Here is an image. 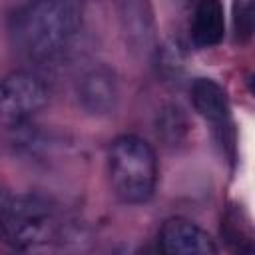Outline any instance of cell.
Returning a JSON list of instances; mask_svg holds the SVG:
<instances>
[{
  "label": "cell",
  "instance_id": "cell-8",
  "mask_svg": "<svg viewBox=\"0 0 255 255\" xmlns=\"http://www.w3.org/2000/svg\"><path fill=\"white\" fill-rule=\"evenodd\" d=\"M225 34V14L219 0H197L191 22V40L199 48L217 46Z\"/></svg>",
  "mask_w": 255,
  "mask_h": 255
},
{
  "label": "cell",
  "instance_id": "cell-3",
  "mask_svg": "<svg viewBox=\"0 0 255 255\" xmlns=\"http://www.w3.org/2000/svg\"><path fill=\"white\" fill-rule=\"evenodd\" d=\"M6 243L16 249H34L48 243L58 229L52 203L38 193L10 197L0 221Z\"/></svg>",
  "mask_w": 255,
  "mask_h": 255
},
{
  "label": "cell",
  "instance_id": "cell-6",
  "mask_svg": "<svg viewBox=\"0 0 255 255\" xmlns=\"http://www.w3.org/2000/svg\"><path fill=\"white\" fill-rule=\"evenodd\" d=\"M159 249L165 255H215L217 245L211 235L185 217L163 221L157 233Z\"/></svg>",
  "mask_w": 255,
  "mask_h": 255
},
{
  "label": "cell",
  "instance_id": "cell-2",
  "mask_svg": "<svg viewBox=\"0 0 255 255\" xmlns=\"http://www.w3.org/2000/svg\"><path fill=\"white\" fill-rule=\"evenodd\" d=\"M108 177L122 203L137 205L151 199L157 185V157L153 147L137 135H122L108 149Z\"/></svg>",
  "mask_w": 255,
  "mask_h": 255
},
{
  "label": "cell",
  "instance_id": "cell-5",
  "mask_svg": "<svg viewBox=\"0 0 255 255\" xmlns=\"http://www.w3.org/2000/svg\"><path fill=\"white\" fill-rule=\"evenodd\" d=\"M128 50L143 60L155 52V20L149 0H114Z\"/></svg>",
  "mask_w": 255,
  "mask_h": 255
},
{
  "label": "cell",
  "instance_id": "cell-11",
  "mask_svg": "<svg viewBox=\"0 0 255 255\" xmlns=\"http://www.w3.org/2000/svg\"><path fill=\"white\" fill-rule=\"evenodd\" d=\"M231 18H233L235 38L241 44L249 42L255 28V0H233Z\"/></svg>",
  "mask_w": 255,
  "mask_h": 255
},
{
  "label": "cell",
  "instance_id": "cell-1",
  "mask_svg": "<svg viewBox=\"0 0 255 255\" xmlns=\"http://www.w3.org/2000/svg\"><path fill=\"white\" fill-rule=\"evenodd\" d=\"M20 48L44 62L60 54L82 24V0H32L16 14Z\"/></svg>",
  "mask_w": 255,
  "mask_h": 255
},
{
  "label": "cell",
  "instance_id": "cell-7",
  "mask_svg": "<svg viewBox=\"0 0 255 255\" xmlns=\"http://www.w3.org/2000/svg\"><path fill=\"white\" fill-rule=\"evenodd\" d=\"M120 98L118 80L112 68L100 64L90 68L78 82L80 106L90 116H108L116 110Z\"/></svg>",
  "mask_w": 255,
  "mask_h": 255
},
{
  "label": "cell",
  "instance_id": "cell-12",
  "mask_svg": "<svg viewBox=\"0 0 255 255\" xmlns=\"http://www.w3.org/2000/svg\"><path fill=\"white\" fill-rule=\"evenodd\" d=\"M8 203H10V195H8L4 189H0V221H2V217H4V211H6Z\"/></svg>",
  "mask_w": 255,
  "mask_h": 255
},
{
  "label": "cell",
  "instance_id": "cell-4",
  "mask_svg": "<svg viewBox=\"0 0 255 255\" xmlns=\"http://www.w3.org/2000/svg\"><path fill=\"white\" fill-rule=\"evenodd\" d=\"M48 104L46 84L32 72H12L0 80V124L22 128Z\"/></svg>",
  "mask_w": 255,
  "mask_h": 255
},
{
  "label": "cell",
  "instance_id": "cell-10",
  "mask_svg": "<svg viewBox=\"0 0 255 255\" xmlns=\"http://www.w3.org/2000/svg\"><path fill=\"white\" fill-rule=\"evenodd\" d=\"M155 131H157V137L165 145L175 147V145L183 143L189 133V124H187L183 110L175 104L163 106L155 120Z\"/></svg>",
  "mask_w": 255,
  "mask_h": 255
},
{
  "label": "cell",
  "instance_id": "cell-9",
  "mask_svg": "<svg viewBox=\"0 0 255 255\" xmlns=\"http://www.w3.org/2000/svg\"><path fill=\"white\" fill-rule=\"evenodd\" d=\"M191 104L207 122L221 126L229 118V102L225 90L211 78H197L191 84Z\"/></svg>",
  "mask_w": 255,
  "mask_h": 255
}]
</instances>
